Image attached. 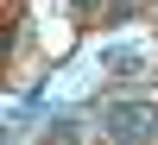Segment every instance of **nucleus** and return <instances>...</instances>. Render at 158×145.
<instances>
[{"label":"nucleus","mask_w":158,"mask_h":145,"mask_svg":"<svg viewBox=\"0 0 158 145\" xmlns=\"http://www.w3.org/2000/svg\"><path fill=\"white\" fill-rule=\"evenodd\" d=\"M108 133L114 139H158V107L152 101H120L108 114Z\"/></svg>","instance_id":"f257e3e1"}]
</instances>
